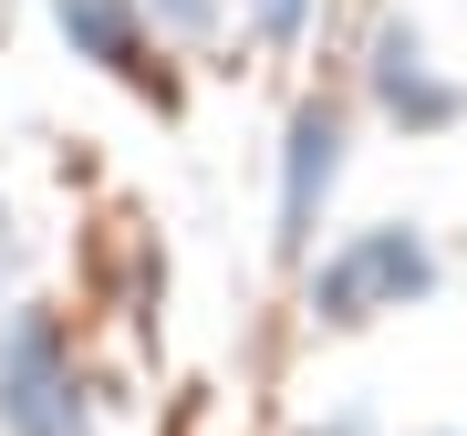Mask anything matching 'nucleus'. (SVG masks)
I'll return each mask as SVG.
<instances>
[{"mask_svg": "<svg viewBox=\"0 0 467 436\" xmlns=\"http://www.w3.org/2000/svg\"><path fill=\"white\" fill-rule=\"evenodd\" d=\"M426 291H436V250L416 229H364V239H343V250L312 270V312L322 322H374V312L426 302Z\"/></svg>", "mask_w": 467, "mask_h": 436, "instance_id": "obj_1", "label": "nucleus"}, {"mask_svg": "<svg viewBox=\"0 0 467 436\" xmlns=\"http://www.w3.org/2000/svg\"><path fill=\"white\" fill-rule=\"evenodd\" d=\"M0 426L11 436H84V395H73V353L42 312L11 322L0 343Z\"/></svg>", "mask_w": 467, "mask_h": 436, "instance_id": "obj_2", "label": "nucleus"}, {"mask_svg": "<svg viewBox=\"0 0 467 436\" xmlns=\"http://www.w3.org/2000/svg\"><path fill=\"white\" fill-rule=\"evenodd\" d=\"M333 177H343V115L333 104H301L291 115V156H281V250H312Z\"/></svg>", "mask_w": 467, "mask_h": 436, "instance_id": "obj_3", "label": "nucleus"}, {"mask_svg": "<svg viewBox=\"0 0 467 436\" xmlns=\"http://www.w3.org/2000/svg\"><path fill=\"white\" fill-rule=\"evenodd\" d=\"M374 104H384L405 135H447V125L467 115V94L426 63V42H416V32H374Z\"/></svg>", "mask_w": 467, "mask_h": 436, "instance_id": "obj_4", "label": "nucleus"}, {"mask_svg": "<svg viewBox=\"0 0 467 436\" xmlns=\"http://www.w3.org/2000/svg\"><path fill=\"white\" fill-rule=\"evenodd\" d=\"M52 21H63V42L84 52V63L146 84V11H135V0H52Z\"/></svg>", "mask_w": 467, "mask_h": 436, "instance_id": "obj_5", "label": "nucleus"}, {"mask_svg": "<svg viewBox=\"0 0 467 436\" xmlns=\"http://www.w3.org/2000/svg\"><path fill=\"white\" fill-rule=\"evenodd\" d=\"M250 11H260V32H270V42H291V32H301V11H312V0H250Z\"/></svg>", "mask_w": 467, "mask_h": 436, "instance_id": "obj_6", "label": "nucleus"}, {"mask_svg": "<svg viewBox=\"0 0 467 436\" xmlns=\"http://www.w3.org/2000/svg\"><path fill=\"white\" fill-rule=\"evenodd\" d=\"M156 11H167L177 32H208V11H218V0H156Z\"/></svg>", "mask_w": 467, "mask_h": 436, "instance_id": "obj_7", "label": "nucleus"}, {"mask_svg": "<svg viewBox=\"0 0 467 436\" xmlns=\"http://www.w3.org/2000/svg\"><path fill=\"white\" fill-rule=\"evenodd\" d=\"M322 436H364V426H322Z\"/></svg>", "mask_w": 467, "mask_h": 436, "instance_id": "obj_8", "label": "nucleus"}]
</instances>
